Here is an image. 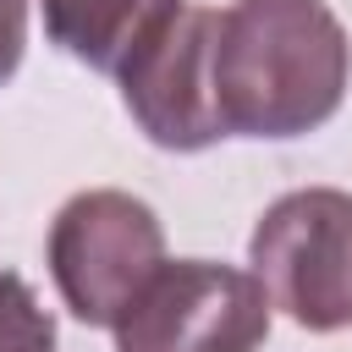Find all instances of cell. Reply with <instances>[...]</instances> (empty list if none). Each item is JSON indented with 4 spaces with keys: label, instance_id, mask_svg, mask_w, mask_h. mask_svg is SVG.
<instances>
[{
    "label": "cell",
    "instance_id": "3957f363",
    "mask_svg": "<svg viewBox=\"0 0 352 352\" xmlns=\"http://www.w3.org/2000/svg\"><path fill=\"white\" fill-rule=\"evenodd\" d=\"M248 264L270 302L302 330L352 324V192L302 187L264 209Z\"/></svg>",
    "mask_w": 352,
    "mask_h": 352
},
{
    "label": "cell",
    "instance_id": "6da1fadb",
    "mask_svg": "<svg viewBox=\"0 0 352 352\" xmlns=\"http://www.w3.org/2000/svg\"><path fill=\"white\" fill-rule=\"evenodd\" d=\"M352 77V44L324 0H236L220 11L214 94L236 138H302L324 126Z\"/></svg>",
    "mask_w": 352,
    "mask_h": 352
},
{
    "label": "cell",
    "instance_id": "277c9868",
    "mask_svg": "<svg viewBox=\"0 0 352 352\" xmlns=\"http://www.w3.org/2000/svg\"><path fill=\"white\" fill-rule=\"evenodd\" d=\"M270 308L258 275L214 258H176L116 324V352H258Z\"/></svg>",
    "mask_w": 352,
    "mask_h": 352
},
{
    "label": "cell",
    "instance_id": "52a82bcc",
    "mask_svg": "<svg viewBox=\"0 0 352 352\" xmlns=\"http://www.w3.org/2000/svg\"><path fill=\"white\" fill-rule=\"evenodd\" d=\"M0 352H55V319L16 270H0Z\"/></svg>",
    "mask_w": 352,
    "mask_h": 352
},
{
    "label": "cell",
    "instance_id": "7a4b0ae2",
    "mask_svg": "<svg viewBox=\"0 0 352 352\" xmlns=\"http://www.w3.org/2000/svg\"><path fill=\"white\" fill-rule=\"evenodd\" d=\"M44 253L72 319L116 330L165 270V226L143 198L121 187H88L60 204Z\"/></svg>",
    "mask_w": 352,
    "mask_h": 352
},
{
    "label": "cell",
    "instance_id": "8992f818",
    "mask_svg": "<svg viewBox=\"0 0 352 352\" xmlns=\"http://www.w3.org/2000/svg\"><path fill=\"white\" fill-rule=\"evenodd\" d=\"M44 33L72 60L121 77V66L187 6V0H38Z\"/></svg>",
    "mask_w": 352,
    "mask_h": 352
},
{
    "label": "cell",
    "instance_id": "ba28073f",
    "mask_svg": "<svg viewBox=\"0 0 352 352\" xmlns=\"http://www.w3.org/2000/svg\"><path fill=\"white\" fill-rule=\"evenodd\" d=\"M28 50V0H0V82L16 77Z\"/></svg>",
    "mask_w": 352,
    "mask_h": 352
},
{
    "label": "cell",
    "instance_id": "5b68a950",
    "mask_svg": "<svg viewBox=\"0 0 352 352\" xmlns=\"http://www.w3.org/2000/svg\"><path fill=\"white\" fill-rule=\"evenodd\" d=\"M214 44H220V11L182 6L121 66V104L154 148L198 154L231 138L214 94Z\"/></svg>",
    "mask_w": 352,
    "mask_h": 352
}]
</instances>
